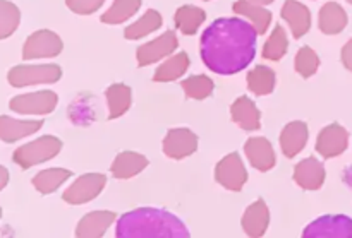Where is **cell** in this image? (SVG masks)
I'll list each match as a JSON object with an SVG mask.
<instances>
[{"mask_svg":"<svg viewBox=\"0 0 352 238\" xmlns=\"http://www.w3.org/2000/svg\"><path fill=\"white\" fill-rule=\"evenodd\" d=\"M256 29L239 17H222L210 24L201 36V58L220 75L244 71L256 55Z\"/></svg>","mask_w":352,"mask_h":238,"instance_id":"1","label":"cell"},{"mask_svg":"<svg viewBox=\"0 0 352 238\" xmlns=\"http://www.w3.org/2000/svg\"><path fill=\"white\" fill-rule=\"evenodd\" d=\"M116 237L141 238V237H189L188 228L177 216L153 208H141L124 215L117 222Z\"/></svg>","mask_w":352,"mask_h":238,"instance_id":"2","label":"cell"},{"mask_svg":"<svg viewBox=\"0 0 352 238\" xmlns=\"http://www.w3.org/2000/svg\"><path fill=\"white\" fill-rule=\"evenodd\" d=\"M62 150V141L55 136H43L40 139H34L24 146L17 147L14 151V163L19 165L23 170L34 167V165L45 163L57 156Z\"/></svg>","mask_w":352,"mask_h":238,"instance_id":"3","label":"cell"},{"mask_svg":"<svg viewBox=\"0 0 352 238\" xmlns=\"http://www.w3.org/2000/svg\"><path fill=\"white\" fill-rule=\"evenodd\" d=\"M62 78V69L55 64L45 65H16L9 71L7 79L14 88H24L33 84L57 82Z\"/></svg>","mask_w":352,"mask_h":238,"instance_id":"4","label":"cell"},{"mask_svg":"<svg viewBox=\"0 0 352 238\" xmlns=\"http://www.w3.org/2000/svg\"><path fill=\"white\" fill-rule=\"evenodd\" d=\"M107 185V177L103 174H86L81 175L67 191L64 192L62 199L67 204L78 206L86 204V202L93 201L102 194V191Z\"/></svg>","mask_w":352,"mask_h":238,"instance_id":"5","label":"cell"},{"mask_svg":"<svg viewBox=\"0 0 352 238\" xmlns=\"http://www.w3.org/2000/svg\"><path fill=\"white\" fill-rule=\"evenodd\" d=\"M58 103V96L54 91H38L30 95H21L10 99L9 106L12 112L21 115H48L55 110Z\"/></svg>","mask_w":352,"mask_h":238,"instance_id":"6","label":"cell"},{"mask_svg":"<svg viewBox=\"0 0 352 238\" xmlns=\"http://www.w3.org/2000/svg\"><path fill=\"white\" fill-rule=\"evenodd\" d=\"M64 48L60 38L50 29H40L31 34L23 47L24 60H33V58H50L57 57Z\"/></svg>","mask_w":352,"mask_h":238,"instance_id":"7","label":"cell"},{"mask_svg":"<svg viewBox=\"0 0 352 238\" xmlns=\"http://www.w3.org/2000/svg\"><path fill=\"white\" fill-rule=\"evenodd\" d=\"M215 180L232 192H239L244 187L248 182V171L239 154L230 153L217 163Z\"/></svg>","mask_w":352,"mask_h":238,"instance_id":"8","label":"cell"},{"mask_svg":"<svg viewBox=\"0 0 352 238\" xmlns=\"http://www.w3.org/2000/svg\"><path fill=\"white\" fill-rule=\"evenodd\" d=\"M302 237H330V238H352V219L344 215L322 216L311 225L306 226Z\"/></svg>","mask_w":352,"mask_h":238,"instance_id":"9","label":"cell"},{"mask_svg":"<svg viewBox=\"0 0 352 238\" xmlns=\"http://www.w3.org/2000/svg\"><path fill=\"white\" fill-rule=\"evenodd\" d=\"M179 40L175 36L174 31H165L162 36L155 38L150 43H144L138 48L136 58L140 67H146V65L155 64V62L162 60L164 57H168L177 50Z\"/></svg>","mask_w":352,"mask_h":238,"instance_id":"10","label":"cell"},{"mask_svg":"<svg viewBox=\"0 0 352 238\" xmlns=\"http://www.w3.org/2000/svg\"><path fill=\"white\" fill-rule=\"evenodd\" d=\"M347 146H349V132L339 123L327 126L316 139V153L322 154L325 160L340 156L346 153Z\"/></svg>","mask_w":352,"mask_h":238,"instance_id":"11","label":"cell"},{"mask_svg":"<svg viewBox=\"0 0 352 238\" xmlns=\"http://www.w3.org/2000/svg\"><path fill=\"white\" fill-rule=\"evenodd\" d=\"M198 150V136L189 129H170L164 139V153L170 160H184Z\"/></svg>","mask_w":352,"mask_h":238,"instance_id":"12","label":"cell"},{"mask_svg":"<svg viewBox=\"0 0 352 238\" xmlns=\"http://www.w3.org/2000/svg\"><path fill=\"white\" fill-rule=\"evenodd\" d=\"M325 167L316 158H306L294 168V180L305 191H318L325 184Z\"/></svg>","mask_w":352,"mask_h":238,"instance_id":"13","label":"cell"},{"mask_svg":"<svg viewBox=\"0 0 352 238\" xmlns=\"http://www.w3.org/2000/svg\"><path fill=\"white\" fill-rule=\"evenodd\" d=\"M244 151H246L250 163L256 170L270 171L275 167L277 158H275L274 146H272L267 137H251V139H248V143L244 144Z\"/></svg>","mask_w":352,"mask_h":238,"instance_id":"14","label":"cell"},{"mask_svg":"<svg viewBox=\"0 0 352 238\" xmlns=\"http://www.w3.org/2000/svg\"><path fill=\"white\" fill-rule=\"evenodd\" d=\"M116 213L112 211H93L82 216L81 222L76 226V237L79 238H100L107 233L113 222Z\"/></svg>","mask_w":352,"mask_h":238,"instance_id":"15","label":"cell"},{"mask_svg":"<svg viewBox=\"0 0 352 238\" xmlns=\"http://www.w3.org/2000/svg\"><path fill=\"white\" fill-rule=\"evenodd\" d=\"M270 225V211L263 199L254 201L243 215V230L248 237H263Z\"/></svg>","mask_w":352,"mask_h":238,"instance_id":"16","label":"cell"},{"mask_svg":"<svg viewBox=\"0 0 352 238\" xmlns=\"http://www.w3.org/2000/svg\"><path fill=\"white\" fill-rule=\"evenodd\" d=\"M282 17L289 23L292 36L296 40L305 36L311 27V12L305 3L298 2V0H285V3L282 5Z\"/></svg>","mask_w":352,"mask_h":238,"instance_id":"17","label":"cell"},{"mask_svg":"<svg viewBox=\"0 0 352 238\" xmlns=\"http://www.w3.org/2000/svg\"><path fill=\"white\" fill-rule=\"evenodd\" d=\"M308 143V126L301 120L287 123L280 134V147L285 158H294L305 150Z\"/></svg>","mask_w":352,"mask_h":238,"instance_id":"18","label":"cell"},{"mask_svg":"<svg viewBox=\"0 0 352 238\" xmlns=\"http://www.w3.org/2000/svg\"><path fill=\"white\" fill-rule=\"evenodd\" d=\"M148 167V158L134 151H124V153L117 154L113 160L110 171L117 180H127V178L136 177L138 174Z\"/></svg>","mask_w":352,"mask_h":238,"instance_id":"19","label":"cell"},{"mask_svg":"<svg viewBox=\"0 0 352 238\" xmlns=\"http://www.w3.org/2000/svg\"><path fill=\"white\" fill-rule=\"evenodd\" d=\"M230 117L234 122L243 130H258L260 129L261 115L254 102L248 96H239L230 106Z\"/></svg>","mask_w":352,"mask_h":238,"instance_id":"20","label":"cell"},{"mask_svg":"<svg viewBox=\"0 0 352 238\" xmlns=\"http://www.w3.org/2000/svg\"><path fill=\"white\" fill-rule=\"evenodd\" d=\"M43 127L41 120H16L10 117H0V139L3 143H16L21 137L31 136Z\"/></svg>","mask_w":352,"mask_h":238,"instance_id":"21","label":"cell"},{"mask_svg":"<svg viewBox=\"0 0 352 238\" xmlns=\"http://www.w3.org/2000/svg\"><path fill=\"white\" fill-rule=\"evenodd\" d=\"M318 24L323 34H330L332 36V34L342 33L347 26L346 9L337 2H327L320 9Z\"/></svg>","mask_w":352,"mask_h":238,"instance_id":"22","label":"cell"},{"mask_svg":"<svg viewBox=\"0 0 352 238\" xmlns=\"http://www.w3.org/2000/svg\"><path fill=\"white\" fill-rule=\"evenodd\" d=\"M234 12L237 16H244L253 27L256 29L258 34H265L267 33L268 26L272 23V12L268 9H265L263 5H256V3L250 2V0H237L234 3Z\"/></svg>","mask_w":352,"mask_h":238,"instance_id":"23","label":"cell"},{"mask_svg":"<svg viewBox=\"0 0 352 238\" xmlns=\"http://www.w3.org/2000/svg\"><path fill=\"white\" fill-rule=\"evenodd\" d=\"M107 105H109V120L119 119L122 117L127 110L131 108L133 103V91L127 84H112L107 88L105 91Z\"/></svg>","mask_w":352,"mask_h":238,"instance_id":"24","label":"cell"},{"mask_svg":"<svg viewBox=\"0 0 352 238\" xmlns=\"http://www.w3.org/2000/svg\"><path fill=\"white\" fill-rule=\"evenodd\" d=\"M206 12L201 7L196 5H182L175 10V26L186 36H191V34L198 33L199 26L205 23Z\"/></svg>","mask_w":352,"mask_h":238,"instance_id":"25","label":"cell"},{"mask_svg":"<svg viewBox=\"0 0 352 238\" xmlns=\"http://www.w3.org/2000/svg\"><path fill=\"white\" fill-rule=\"evenodd\" d=\"M189 67V57L186 51H179L177 55L170 57L168 60H165L160 67L155 71L153 81L157 82H170L177 81L179 78L186 74Z\"/></svg>","mask_w":352,"mask_h":238,"instance_id":"26","label":"cell"},{"mask_svg":"<svg viewBox=\"0 0 352 238\" xmlns=\"http://www.w3.org/2000/svg\"><path fill=\"white\" fill-rule=\"evenodd\" d=\"M71 177L72 174L69 170H65V168H48V170H43L34 175L33 185L40 194L47 195L57 191Z\"/></svg>","mask_w":352,"mask_h":238,"instance_id":"27","label":"cell"},{"mask_svg":"<svg viewBox=\"0 0 352 238\" xmlns=\"http://www.w3.org/2000/svg\"><path fill=\"white\" fill-rule=\"evenodd\" d=\"M275 72L267 65H258L248 72V88L256 96H267L275 89Z\"/></svg>","mask_w":352,"mask_h":238,"instance_id":"28","label":"cell"},{"mask_svg":"<svg viewBox=\"0 0 352 238\" xmlns=\"http://www.w3.org/2000/svg\"><path fill=\"white\" fill-rule=\"evenodd\" d=\"M162 23H164V19H162L160 12L155 9H150L144 12V16L141 19H138L136 23L126 27L124 36H126V40H140V38H144L150 33H153V31L160 29Z\"/></svg>","mask_w":352,"mask_h":238,"instance_id":"29","label":"cell"},{"mask_svg":"<svg viewBox=\"0 0 352 238\" xmlns=\"http://www.w3.org/2000/svg\"><path fill=\"white\" fill-rule=\"evenodd\" d=\"M141 0H113L112 7L100 17L105 24H120L140 10Z\"/></svg>","mask_w":352,"mask_h":238,"instance_id":"30","label":"cell"},{"mask_svg":"<svg viewBox=\"0 0 352 238\" xmlns=\"http://www.w3.org/2000/svg\"><path fill=\"white\" fill-rule=\"evenodd\" d=\"M287 50H289L287 34H285L284 27H282L280 24H277L274 33H272V36L268 38V41L265 43L263 53L261 55H263V58H267V60L278 62L285 53H287Z\"/></svg>","mask_w":352,"mask_h":238,"instance_id":"31","label":"cell"},{"mask_svg":"<svg viewBox=\"0 0 352 238\" xmlns=\"http://www.w3.org/2000/svg\"><path fill=\"white\" fill-rule=\"evenodd\" d=\"M182 89H184L186 96L191 99H205L215 89L212 79L208 75H191V78L182 81Z\"/></svg>","mask_w":352,"mask_h":238,"instance_id":"32","label":"cell"},{"mask_svg":"<svg viewBox=\"0 0 352 238\" xmlns=\"http://www.w3.org/2000/svg\"><path fill=\"white\" fill-rule=\"evenodd\" d=\"M294 67L296 72H298L301 78L308 79L311 75L316 74L320 67V57L311 47H302L299 48L298 53H296V60H294Z\"/></svg>","mask_w":352,"mask_h":238,"instance_id":"33","label":"cell"},{"mask_svg":"<svg viewBox=\"0 0 352 238\" xmlns=\"http://www.w3.org/2000/svg\"><path fill=\"white\" fill-rule=\"evenodd\" d=\"M21 23V12L12 2L0 0V40L9 38Z\"/></svg>","mask_w":352,"mask_h":238,"instance_id":"34","label":"cell"},{"mask_svg":"<svg viewBox=\"0 0 352 238\" xmlns=\"http://www.w3.org/2000/svg\"><path fill=\"white\" fill-rule=\"evenodd\" d=\"M105 0H65V5L79 16H88V14L96 12L103 5Z\"/></svg>","mask_w":352,"mask_h":238,"instance_id":"35","label":"cell"},{"mask_svg":"<svg viewBox=\"0 0 352 238\" xmlns=\"http://www.w3.org/2000/svg\"><path fill=\"white\" fill-rule=\"evenodd\" d=\"M340 60H342L344 67L352 72V38L344 45L342 51H340Z\"/></svg>","mask_w":352,"mask_h":238,"instance_id":"36","label":"cell"},{"mask_svg":"<svg viewBox=\"0 0 352 238\" xmlns=\"http://www.w3.org/2000/svg\"><path fill=\"white\" fill-rule=\"evenodd\" d=\"M7 182H9V171H7V168L0 167V191L6 187Z\"/></svg>","mask_w":352,"mask_h":238,"instance_id":"37","label":"cell"},{"mask_svg":"<svg viewBox=\"0 0 352 238\" xmlns=\"http://www.w3.org/2000/svg\"><path fill=\"white\" fill-rule=\"evenodd\" d=\"M250 2L256 3V5H268V3H274L275 0H250Z\"/></svg>","mask_w":352,"mask_h":238,"instance_id":"38","label":"cell"},{"mask_svg":"<svg viewBox=\"0 0 352 238\" xmlns=\"http://www.w3.org/2000/svg\"><path fill=\"white\" fill-rule=\"evenodd\" d=\"M0 216H2V209H0Z\"/></svg>","mask_w":352,"mask_h":238,"instance_id":"39","label":"cell"},{"mask_svg":"<svg viewBox=\"0 0 352 238\" xmlns=\"http://www.w3.org/2000/svg\"><path fill=\"white\" fill-rule=\"evenodd\" d=\"M347 2H349V3H352V0H347Z\"/></svg>","mask_w":352,"mask_h":238,"instance_id":"40","label":"cell"},{"mask_svg":"<svg viewBox=\"0 0 352 238\" xmlns=\"http://www.w3.org/2000/svg\"><path fill=\"white\" fill-rule=\"evenodd\" d=\"M205 2H208V0H205Z\"/></svg>","mask_w":352,"mask_h":238,"instance_id":"41","label":"cell"}]
</instances>
